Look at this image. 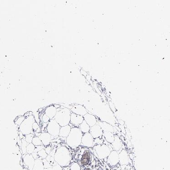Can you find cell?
Returning a JSON list of instances; mask_svg holds the SVG:
<instances>
[{"label":"cell","mask_w":170,"mask_h":170,"mask_svg":"<svg viewBox=\"0 0 170 170\" xmlns=\"http://www.w3.org/2000/svg\"><path fill=\"white\" fill-rule=\"evenodd\" d=\"M71 160V156L67 147L61 146L56 149L54 155V160L61 167L64 168L69 166Z\"/></svg>","instance_id":"obj_1"},{"label":"cell","mask_w":170,"mask_h":170,"mask_svg":"<svg viewBox=\"0 0 170 170\" xmlns=\"http://www.w3.org/2000/svg\"><path fill=\"white\" fill-rule=\"evenodd\" d=\"M83 134L79 128H71L70 134L66 137L67 144L73 149L79 147L81 144L82 137Z\"/></svg>","instance_id":"obj_2"},{"label":"cell","mask_w":170,"mask_h":170,"mask_svg":"<svg viewBox=\"0 0 170 170\" xmlns=\"http://www.w3.org/2000/svg\"><path fill=\"white\" fill-rule=\"evenodd\" d=\"M71 110L67 108H64L60 110H57L55 115L53 119H55L60 126L68 125L71 122Z\"/></svg>","instance_id":"obj_3"},{"label":"cell","mask_w":170,"mask_h":170,"mask_svg":"<svg viewBox=\"0 0 170 170\" xmlns=\"http://www.w3.org/2000/svg\"><path fill=\"white\" fill-rule=\"evenodd\" d=\"M35 121V117L33 115L29 116L26 118L24 121L21 123L19 126V130L22 133L24 136L29 134H33L32 125Z\"/></svg>","instance_id":"obj_4"},{"label":"cell","mask_w":170,"mask_h":170,"mask_svg":"<svg viewBox=\"0 0 170 170\" xmlns=\"http://www.w3.org/2000/svg\"><path fill=\"white\" fill-rule=\"evenodd\" d=\"M93 152L99 159L101 160L107 159L112 150L105 143L94 146L93 147Z\"/></svg>","instance_id":"obj_5"},{"label":"cell","mask_w":170,"mask_h":170,"mask_svg":"<svg viewBox=\"0 0 170 170\" xmlns=\"http://www.w3.org/2000/svg\"><path fill=\"white\" fill-rule=\"evenodd\" d=\"M61 128L60 125L57 123L55 119H51L48 124L47 126V133H49L51 136L55 137L59 136Z\"/></svg>","instance_id":"obj_6"},{"label":"cell","mask_w":170,"mask_h":170,"mask_svg":"<svg viewBox=\"0 0 170 170\" xmlns=\"http://www.w3.org/2000/svg\"><path fill=\"white\" fill-rule=\"evenodd\" d=\"M107 159V162L112 167H115L119 164L118 152L115 150L111 152Z\"/></svg>","instance_id":"obj_7"},{"label":"cell","mask_w":170,"mask_h":170,"mask_svg":"<svg viewBox=\"0 0 170 170\" xmlns=\"http://www.w3.org/2000/svg\"><path fill=\"white\" fill-rule=\"evenodd\" d=\"M81 144L89 148L93 147V138L90 133L83 134L82 137Z\"/></svg>","instance_id":"obj_8"},{"label":"cell","mask_w":170,"mask_h":170,"mask_svg":"<svg viewBox=\"0 0 170 170\" xmlns=\"http://www.w3.org/2000/svg\"><path fill=\"white\" fill-rule=\"evenodd\" d=\"M89 133L91 135L93 139H95L102 137L103 132L100 127L98 124H96L93 126L90 127Z\"/></svg>","instance_id":"obj_9"},{"label":"cell","mask_w":170,"mask_h":170,"mask_svg":"<svg viewBox=\"0 0 170 170\" xmlns=\"http://www.w3.org/2000/svg\"><path fill=\"white\" fill-rule=\"evenodd\" d=\"M35 162V159L33 158L32 155L30 154H27L23 157L24 166L29 170H32L33 169Z\"/></svg>","instance_id":"obj_10"},{"label":"cell","mask_w":170,"mask_h":170,"mask_svg":"<svg viewBox=\"0 0 170 170\" xmlns=\"http://www.w3.org/2000/svg\"><path fill=\"white\" fill-rule=\"evenodd\" d=\"M92 159V153L90 151L86 150L83 154L80 160V162L82 166H87L90 163Z\"/></svg>","instance_id":"obj_11"},{"label":"cell","mask_w":170,"mask_h":170,"mask_svg":"<svg viewBox=\"0 0 170 170\" xmlns=\"http://www.w3.org/2000/svg\"><path fill=\"white\" fill-rule=\"evenodd\" d=\"M71 111L73 113L82 116L83 117L88 113L87 110L85 109V107H83L82 105H80V104L74 106L71 109Z\"/></svg>","instance_id":"obj_12"},{"label":"cell","mask_w":170,"mask_h":170,"mask_svg":"<svg viewBox=\"0 0 170 170\" xmlns=\"http://www.w3.org/2000/svg\"><path fill=\"white\" fill-rule=\"evenodd\" d=\"M119 163L121 165H127L129 164V156L126 150L124 149L118 153Z\"/></svg>","instance_id":"obj_13"},{"label":"cell","mask_w":170,"mask_h":170,"mask_svg":"<svg viewBox=\"0 0 170 170\" xmlns=\"http://www.w3.org/2000/svg\"><path fill=\"white\" fill-rule=\"evenodd\" d=\"M84 121L90 126V127L93 126L98 123L96 118L91 114L87 113L83 116Z\"/></svg>","instance_id":"obj_14"},{"label":"cell","mask_w":170,"mask_h":170,"mask_svg":"<svg viewBox=\"0 0 170 170\" xmlns=\"http://www.w3.org/2000/svg\"><path fill=\"white\" fill-rule=\"evenodd\" d=\"M84 119L82 116L76 115L71 112V122L70 123L74 125H80L83 122Z\"/></svg>","instance_id":"obj_15"},{"label":"cell","mask_w":170,"mask_h":170,"mask_svg":"<svg viewBox=\"0 0 170 170\" xmlns=\"http://www.w3.org/2000/svg\"><path fill=\"white\" fill-rule=\"evenodd\" d=\"M39 137L40 138L42 144L45 146H48L50 143L52 139V136L48 133H42Z\"/></svg>","instance_id":"obj_16"},{"label":"cell","mask_w":170,"mask_h":170,"mask_svg":"<svg viewBox=\"0 0 170 170\" xmlns=\"http://www.w3.org/2000/svg\"><path fill=\"white\" fill-rule=\"evenodd\" d=\"M111 145L113 150L118 152L122 148L123 144L120 138L118 136L115 135V140L113 143H112Z\"/></svg>","instance_id":"obj_17"},{"label":"cell","mask_w":170,"mask_h":170,"mask_svg":"<svg viewBox=\"0 0 170 170\" xmlns=\"http://www.w3.org/2000/svg\"><path fill=\"white\" fill-rule=\"evenodd\" d=\"M57 112V109L54 105L49 106L45 110V114L49 118L50 120L53 119Z\"/></svg>","instance_id":"obj_18"},{"label":"cell","mask_w":170,"mask_h":170,"mask_svg":"<svg viewBox=\"0 0 170 170\" xmlns=\"http://www.w3.org/2000/svg\"><path fill=\"white\" fill-rule=\"evenodd\" d=\"M98 125L100 127L103 132H109L111 133H114V129L112 126L105 122L99 121Z\"/></svg>","instance_id":"obj_19"},{"label":"cell","mask_w":170,"mask_h":170,"mask_svg":"<svg viewBox=\"0 0 170 170\" xmlns=\"http://www.w3.org/2000/svg\"><path fill=\"white\" fill-rule=\"evenodd\" d=\"M71 127L70 125L61 127L60 130L59 136L62 137H67L71 132Z\"/></svg>","instance_id":"obj_20"},{"label":"cell","mask_w":170,"mask_h":170,"mask_svg":"<svg viewBox=\"0 0 170 170\" xmlns=\"http://www.w3.org/2000/svg\"><path fill=\"white\" fill-rule=\"evenodd\" d=\"M42 158L39 157L38 159L35 160V164L32 170H44V165L42 162Z\"/></svg>","instance_id":"obj_21"},{"label":"cell","mask_w":170,"mask_h":170,"mask_svg":"<svg viewBox=\"0 0 170 170\" xmlns=\"http://www.w3.org/2000/svg\"><path fill=\"white\" fill-rule=\"evenodd\" d=\"M103 135L108 143L111 144L115 140V135L113 133L109 132H103Z\"/></svg>","instance_id":"obj_22"},{"label":"cell","mask_w":170,"mask_h":170,"mask_svg":"<svg viewBox=\"0 0 170 170\" xmlns=\"http://www.w3.org/2000/svg\"><path fill=\"white\" fill-rule=\"evenodd\" d=\"M90 128V126L86 123V122L84 120H83V122L80 125V127H79V128L83 134L89 133Z\"/></svg>","instance_id":"obj_23"},{"label":"cell","mask_w":170,"mask_h":170,"mask_svg":"<svg viewBox=\"0 0 170 170\" xmlns=\"http://www.w3.org/2000/svg\"><path fill=\"white\" fill-rule=\"evenodd\" d=\"M28 144L26 142L25 138H24L21 139V146L20 147H21L23 154H25L27 153V147Z\"/></svg>","instance_id":"obj_24"},{"label":"cell","mask_w":170,"mask_h":170,"mask_svg":"<svg viewBox=\"0 0 170 170\" xmlns=\"http://www.w3.org/2000/svg\"><path fill=\"white\" fill-rule=\"evenodd\" d=\"M32 143L35 146L42 145V142L39 137L35 136L32 139Z\"/></svg>","instance_id":"obj_25"},{"label":"cell","mask_w":170,"mask_h":170,"mask_svg":"<svg viewBox=\"0 0 170 170\" xmlns=\"http://www.w3.org/2000/svg\"><path fill=\"white\" fill-rule=\"evenodd\" d=\"M35 146L32 143H29L27 147V154H31L35 151Z\"/></svg>","instance_id":"obj_26"},{"label":"cell","mask_w":170,"mask_h":170,"mask_svg":"<svg viewBox=\"0 0 170 170\" xmlns=\"http://www.w3.org/2000/svg\"><path fill=\"white\" fill-rule=\"evenodd\" d=\"M70 168L71 170H81L80 165L75 162L72 164Z\"/></svg>","instance_id":"obj_27"},{"label":"cell","mask_w":170,"mask_h":170,"mask_svg":"<svg viewBox=\"0 0 170 170\" xmlns=\"http://www.w3.org/2000/svg\"><path fill=\"white\" fill-rule=\"evenodd\" d=\"M34 134H29L25 136V140L28 143H32V139L34 137Z\"/></svg>","instance_id":"obj_28"},{"label":"cell","mask_w":170,"mask_h":170,"mask_svg":"<svg viewBox=\"0 0 170 170\" xmlns=\"http://www.w3.org/2000/svg\"><path fill=\"white\" fill-rule=\"evenodd\" d=\"M37 153L39 157H41L42 159H46L47 156L48 155L46 153L45 149L40 150L39 152H38Z\"/></svg>","instance_id":"obj_29"},{"label":"cell","mask_w":170,"mask_h":170,"mask_svg":"<svg viewBox=\"0 0 170 170\" xmlns=\"http://www.w3.org/2000/svg\"><path fill=\"white\" fill-rule=\"evenodd\" d=\"M103 143H104V141L102 138H101L100 137L93 139V145L94 146Z\"/></svg>","instance_id":"obj_30"},{"label":"cell","mask_w":170,"mask_h":170,"mask_svg":"<svg viewBox=\"0 0 170 170\" xmlns=\"http://www.w3.org/2000/svg\"><path fill=\"white\" fill-rule=\"evenodd\" d=\"M42 162H43V165L45 169L47 168H52V166L50 163L46 160V159H42Z\"/></svg>","instance_id":"obj_31"},{"label":"cell","mask_w":170,"mask_h":170,"mask_svg":"<svg viewBox=\"0 0 170 170\" xmlns=\"http://www.w3.org/2000/svg\"><path fill=\"white\" fill-rule=\"evenodd\" d=\"M25 118H26V117H25L24 116L21 117L19 118H18V119L16 120V122H15V124L17 125H18L19 126H20Z\"/></svg>","instance_id":"obj_32"},{"label":"cell","mask_w":170,"mask_h":170,"mask_svg":"<svg viewBox=\"0 0 170 170\" xmlns=\"http://www.w3.org/2000/svg\"><path fill=\"white\" fill-rule=\"evenodd\" d=\"M52 170H63V167H61V165H59L56 162V164L52 166Z\"/></svg>","instance_id":"obj_33"},{"label":"cell","mask_w":170,"mask_h":170,"mask_svg":"<svg viewBox=\"0 0 170 170\" xmlns=\"http://www.w3.org/2000/svg\"><path fill=\"white\" fill-rule=\"evenodd\" d=\"M42 120H43V122L44 123H47L48 122H49L50 119H49V118L46 114H44L43 115V117H42Z\"/></svg>","instance_id":"obj_34"},{"label":"cell","mask_w":170,"mask_h":170,"mask_svg":"<svg viewBox=\"0 0 170 170\" xmlns=\"http://www.w3.org/2000/svg\"><path fill=\"white\" fill-rule=\"evenodd\" d=\"M42 149H45L43 146L41 145L39 146H35V149L34 152L38 153V152H39V151L42 150Z\"/></svg>","instance_id":"obj_35"},{"label":"cell","mask_w":170,"mask_h":170,"mask_svg":"<svg viewBox=\"0 0 170 170\" xmlns=\"http://www.w3.org/2000/svg\"><path fill=\"white\" fill-rule=\"evenodd\" d=\"M39 127V126L38 124L36 122H35L33 123V125H32V128H33V131L34 132H36Z\"/></svg>","instance_id":"obj_36"},{"label":"cell","mask_w":170,"mask_h":170,"mask_svg":"<svg viewBox=\"0 0 170 170\" xmlns=\"http://www.w3.org/2000/svg\"><path fill=\"white\" fill-rule=\"evenodd\" d=\"M45 151H46V153L48 155H49L50 152H51L52 149H51V147L50 146H48L46 147L45 149Z\"/></svg>","instance_id":"obj_37"},{"label":"cell","mask_w":170,"mask_h":170,"mask_svg":"<svg viewBox=\"0 0 170 170\" xmlns=\"http://www.w3.org/2000/svg\"><path fill=\"white\" fill-rule=\"evenodd\" d=\"M31 155H32L33 158L35 159V160L38 159V158H39V156L38 154L37 153L34 152V153H33L32 154H31Z\"/></svg>","instance_id":"obj_38"},{"label":"cell","mask_w":170,"mask_h":170,"mask_svg":"<svg viewBox=\"0 0 170 170\" xmlns=\"http://www.w3.org/2000/svg\"><path fill=\"white\" fill-rule=\"evenodd\" d=\"M24 135L22 134V133H21V132H20V131H19V137L20 138V140L24 138Z\"/></svg>","instance_id":"obj_39"},{"label":"cell","mask_w":170,"mask_h":170,"mask_svg":"<svg viewBox=\"0 0 170 170\" xmlns=\"http://www.w3.org/2000/svg\"><path fill=\"white\" fill-rule=\"evenodd\" d=\"M80 72L82 74H83V75H84V76H85V77H86V76H87V75H88V74H87V73L86 72H85V71H83V70H81Z\"/></svg>","instance_id":"obj_40"},{"label":"cell","mask_w":170,"mask_h":170,"mask_svg":"<svg viewBox=\"0 0 170 170\" xmlns=\"http://www.w3.org/2000/svg\"><path fill=\"white\" fill-rule=\"evenodd\" d=\"M41 128H40L39 127L38 128H37V129L36 131V133H41Z\"/></svg>","instance_id":"obj_41"},{"label":"cell","mask_w":170,"mask_h":170,"mask_svg":"<svg viewBox=\"0 0 170 170\" xmlns=\"http://www.w3.org/2000/svg\"><path fill=\"white\" fill-rule=\"evenodd\" d=\"M34 133H35V135L36 137H39L41 134V133H37L36 132H34Z\"/></svg>","instance_id":"obj_42"},{"label":"cell","mask_w":170,"mask_h":170,"mask_svg":"<svg viewBox=\"0 0 170 170\" xmlns=\"http://www.w3.org/2000/svg\"><path fill=\"white\" fill-rule=\"evenodd\" d=\"M83 170H92V169L90 167H86Z\"/></svg>","instance_id":"obj_43"},{"label":"cell","mask_w":170,"mask_h":170,"mask_svg":"<svg viewBox=\"0 0 170 170\" xmlns=\"http://www.w3.org/2000/svg\"><path fill=\"white\" fill-rule=\"evenodd\" d=\"M64 170H71V169H70V167L67 166V167H64Z\"/></svg>","instance_id":"obj_44"},{"label":"cell","mask_w":170,"mask_h":170,"mask_svg":"<svg viewBox=\"0 0 170 170\" xmlns=\"http://www.w3.org/2000/svg\"><path fill=\"white\" fill-rule=\"evenodd\" d=\"M44 170H53L52 168H47V169H44Z\"/></svg>","instance_id":"obj_45"},{"label":"cell","mask_w":170,"mask_h":170,"mask_svg":"<svg viewBox=\"0 0 170 170\" xmlns=\"http://www.w3.org/2000/svg\"><path fill=\"white\" fill-rule=\"evenodd\" d=\"M43 110V109H42V108H40V109H39V112H41V111Z\"/></svg>","instance_id":"obj_46"},{"label":"cell","mask_w":170,"mask_h":170,"mask_svg":"<svg viewBox=\"0 0 170 170\" xmlns=\"http://www.w3.org/2000/svg\"><path fill=\"white\" fill-rule=\"evenodd\" d=\"M103 170V169H101V170Z\"/></svg>","instance_id":"obj_47"}]
</instances>
